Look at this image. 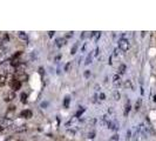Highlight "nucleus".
<instances>
[{"label":"nucleus","instance_id":"f257e3e1","mask_svg":"<svg viewBox=\"0 0 156 141\" xmlns=\"http://www.w3.org/2000/svg\"><path fill=\"white\" fill-rule=\"evenodd\" d=\"M119 47H120L123 52L128 51V49H129V41L127 39H121L119 41Z\"/></svg>","mask_w":156,"mask_h":141},{"label":"nucleus","instance_id":"f03ea898","mask_svg":"<svg viewBox=\"0 0 156 141\" xmlns=\"http://www.w3.org/2000/svg\"><path fill=\"white\" fill-rule=\"evenodd\" d=\"M9 85H11V88L13 89V92H16V91H19V89H20V87H21V82H19L18 80L14 79Z\"/></svg>","mask_w":156,"mask_h":141},{"label":"nucleus","instance_id":"7ed1b4c3","mask_svg":"<svg viewBox=\"0 0 156 141\" xmlns=\"http://www.w3.org/2000/svg\"><path fill=\"white\" fill-rule=\"evenodd\" d=\"M16 99V92H13V91H11V92H8L6 95H5V101L6 102H9L12 101V100H14Z\"/></svg>","mask_w":156,"mask_h":141},{"label":"nucleus","instance_id":"20e7f679","mask_svg":"<svg viewBox=\"0 0 156 141\" xmlns=\"http://www.w3.org/2000/svg\"><path fill=\"white\" fill-rule=\"evenodd\" d=\"M20 118H25V119H30L32 118V112L30 110H25L20 113Z\"/></svg>","mask_w":156,"mask_h":141},{"label":"nucleus","instance_id":"39448f33","mask_svg":"<svg viewBox=\"0 0 156 141\" xmlns=\"http://www.w3.org/2000/svg\"><path fill=\"white\" fill-rule=\"evenodd\" d=\"M107 126H108V128L109 129H113V131H115V129H117L119 128V125H117V122L116 121H108L107 122Z\"/></svg>","mask_w":156,"mask_h":141},{"label":"nucleus","instance_id":"423d86ee","mask_svg":"<svg viewBox=\"0 0 156 141\" xmlns=\"http://www.w3.org/2000/svg\"><path fill=\"white\" fill-rule=\"evenodd\" d=\"M113 84H114V86H120V84H121V78H120L119 74H115V75L113 77Z\"/></svg>","mask_w":156,"mask_h":141},{"label":"nucleus","instance_id":"0eeeda50","mask_svg":"<svg viewBox=\"0 0 156 141\" xmlns=\"http://www.w3.org/2000/svg\"><path fill=\"white\" fill-rule=\"evenodd\" d=\"M19 38L25 41V42H27L28 41V37H27V34L26 33H23V32H19Z\"/></svg>","mask_w":156,"mask_h":141},{"label":"nucleus","instance_id":"6e6552de","mask_svg":"<svg viewBox=\"0 0 156 141\" xmlns=\"http://www.w3.org/2000/svg\"><path fill=\"white\" fill-rule=\"evenodd\" d=\"M126 68H127V67H126V65H123V63H122V65H120V66H119V75H120V74H125Z\"/></svg>","mask_w":156,"mask_h":141},{"label":"nucleus","instance_id":"1a4fd4ad","mask_svg":"<svg viewBox=\"0 0 156 141\" xmlns=\"http://www.w3.org/2000/svg\"><path fill=\"white\" fill-rule=\"evenodd\" d=\"M130 110H132V106H130V102L128 101L125 106V115H127V114L130 112Z\"/></svg>","mask_w":156,"mask_h":141},{"label":"nucleus","instance_id":"9d476101","mask_svg":"<svg viewBox=\"0 0 156 141\" xmlns=\"http://www.w3.org/2000/svg\"><path fill=\"white\" fill-rule=\"evenodd\" d=\"M123 86H125L126 88L132 89V88H133V84H132V81H130V80H126L125 84H123Z\"/></svg>","mask_w":156,"mask_h":141},{"label":"nucleus","instance_id":"9b49d317","mask_svg":"<svg viewBox=\"0 0 156 141\" xmlns=\"http://www.w3.org/2000/svg\"><path fill=\"white\" fill-rule=\"evenodd\" d=\"M69 101H70V98L69 96H66L65 98V101H63V107L65 108H68L69 107Z\"/></svg>","mask_w":156,"mask_h":141},{"label":"nucleus","instance_id":"f8f14e48","mask_svg":"<svg viewBox=\"0 0 156 141\" xmlns=\"http://www.w3.org/2000/svg\"><path fill=\"white\" fill-rule=\"evenodd\" d=\"M92 58H93V54H92V53H90V54L87 55L86 61H85V65H89V63H92Z\"/></svg>","mask_w":156,"mask_h":141},{"label":"nucleus","instance_id":"ddd939ff","mask_svg":"<svg viewBox=\"0 0 156 141\" xmlns=\"http://www.w3.org/2000/svg\"><path fill=\"white\" fill-rule=\"evenodd\" d=\"M26 129H27V126H19V128H16V132H18V133H19V132H23V131H26Z\"/></svg>","mask_w":156,"mask_h":141},{"label":"nucleus","instance_id":"4468645a","mask_svg":"<svg viewBox=\"0 0 156 141\" xmlns=\"http://www.w3.org/2000/svg\"><path fill=\"white\" fill-rule=\"evenodd\" d=\"M76 49H78V44H74L73 47L70 48V53H72V54H75V53H76Z\"/></svg>","mask_w":156,"mask_h":141},{"label":"nucleus","instance_id":"2eb2a0df","mask_svg":"<svg viewBox=\"0 0 156 141\" xmlns=\"http://www.w3.org/2000/svg\"><path fill=\"white\" fill-rule=\"evenodd\" d=\"M5 84H6V77L0 75V86H4Z\"/></svg>","mask_w":156,"mask_h":141},{"label":"nucleus","instance_id":"dca6fc26","mask_svg":"<svg viewBox=\"0 0 156 141\" xmlns=\"http://www.w3.org/2000/svg\"><path fill=\"white\" fill-rule=\"evenodd\" d=\"M65 44H66V42H65V39H58L56 40V45H58L59 47H61L62 45H65Z\"/></svg>","mask_w":156,"mask_h":141},{"label":"nucleus","instance_id":"f3484780","mask_svg":"<svg viewBox=\"0 0 156 141\" xmlns=\"http://www.w3.org/2000/svg\"><path fill=\"white\" fill-rule=\"evenodd\" d=\"M141 99H139L137 101H136V103H135V110H139L141 108Z\"/></svg>","mask_w":156,"mask_h":141},{"label":"nucleus","instance_id":"a211bd4d","mask_svg":"<svg viewBox=\"0 0 156 141\" xmlns=\"http://www.w3.org/2000/svg\"><path fill=\"white\" fill-rule=\"evenodd\" d=\"M6 60V55H5V53H0V65L4 63Z\"/></svg>","mask_w":156,"mask_h":141},{"label":"nucleus","instance_id":"6ab92c4d","mask_svg":"<svg viewBox=\"0 0 156 141\" xmlns=\"http://www.w3.org/2000/svg\"><path fill=\"white\" fill-rule=\"evenodd\" d=\"M70 68H72V63H67L65 66V72H69Z\"/></svg>","mask_w":156,"mask_h":141},{"label":"nucleus","instance_id":"aec40b11","mask_svg":"<svg viewBox=\"0 0 156 141\" xmlns=\"http://www.w3.org/2000/svg\"><path fill=\"white\" fill-rule=\"evenodd\" d=\"M21 102H27V94L26 93H23L21 94Z\"/></svg>","mask_w":156,"mask_h":141},{"label":"nucleus","instance_id":"412c9836","mask_svg":"<svg viewBox=\"0 0 156 141\" xmlns=\"http://www.w3.org/2000/svg\"><path fill=\"white\" fill-rule=\"evenodd\" d=\"M6 141H20L18 138H16V136H8L7 139H6Z\"/></svg>","mask_w":156,"mask_h":141},{"label":"nucleus","instance_id":"4be33fe9","mask_svg":"<svg viewBox=\"0 0 156 141\" xmlns=\"http://www.w3.org/2000/svg\"><path fill=\"white\" fill-rule=\"evenodd\" d=\"M109 141H119V135H117V134H114L109 139Z\"/></svg>","mask_w":156,"mask_h":141},{"label":"nucleus","instance_id":"5701e85b","mask_svg":"<svg viewBox=\"0 0 156 141\" xmlns=\"http://www.w3.org/2000/svg\"><path fill=\"white\" fill-rule=\"evenodd\" d=\"M120 98H121V95H120V93H119V92H114V99H115V100H120Z\"/></svg>","mask_w":156,"mask_h":141},{"label":"nucleus","instance_id":"b1692460","mask_svg":"<svg viewBox=\"0 0 156 141\" xmlns=\"http://www.w3.org/2000/svg\"><path fill=\"white\" fill-rule=\"evenodd\" d=\"M85 110H85V108H81V110H78V113H76V118H79V117H80V115H82Z\"/></svg>","mask_w":156,"mask_h":141},{"label":"nucleus","instance_id":"393cba45","mask_svg":"<svg viewBox=\"0 0 156 141\" xmlns=\"http://www.w3.org/2000/svg\"><path fill=\"white\" fill-rule=\"evenodd\" d=\"M88 138H89V139H94V138H95V132H90V133L88 134Z\"/></svg>","mask_w":156,"mask_h":141},{"label":"nucleus","instance_id":"a878e982","mask_svg":"<svg viewBox=\"0 0 156 141\" xmlns=\"http://www.w3.org/2000/svg\"><path fill=\"white\" fill-rule=\"evenodd\" d=\"M132 138V132L130 131H127V140H129Z\"/></svg>","mask_w":156,"mask_h":141},{"label":"nucleus","instance_id":"bb28decb","mask_svg":"<svg viewBox=\"0 0 156 141\" xmlns=\"http://www.w3.org/2000/svg\"><path fill=\"white\" fill-rule=\"evenodd\" d=\"M99 98H100V100H105V99H106V95H105L103 93H100Z\"/></svg>","mask_w":156,"mask_h":141},{"label":"nucleus","instance_id":"cd10ccee","mask_svg":"<svg viewBox=\"0 0 156 141\" xmlns=\"http://www.w3.org/2000/svg\"><path fill=\"white\" fill-rule=\"evenodd\" d=\"M85 77H86V78H89V77H90V70H86V72H85Z\"/></svg>","mask_w":156,"mask_h":141},{"label":"nucleus","instance_id":"c85d7f7f","mask_svg":"<svg viewBox=\"0 0 156 141\" xmlns=\"http://www.w3.org/2000/svg\"><path fill=\"white\" fill-rule=\"evenodd\" d=\"M53 35H54V32H53V31H49V32H48V37H49V38H52Z\"/></svg>","mask_w":156,"mask_h":141},{"label":"nucleus","instance_id":"c756f323","mask_svg":"<svg viewBox=\"0 0 156 141\" xmlns=\"http://www.w3.org/2000/svg\"><path fill=\"white\" fill-rule=\"evenodd\" d=\"M94 54L95 55L99 54V47H96V48H95V53H94Z\"/></svg>","mask_w":156,"mask_h":141},{"label":"nucleus","instance_id":"7c9ffc66","mask_svg":"<svg viewBox=\"0 0 156 141\" xmlns=\"http://www.w3.org/2000/svg\"><path fill=\"white\" fill-rule=\"evenodd\" d=\"M1 41H2V39H1V34H0V45H1Z\"/></svg>","mask_w":156,"mask_h":141},{"label":"nucleus","instance_id":"2f4dec72","mask_svg":"<svg viewBox=\"0 0 156 141\" xmlns=\"http://www.w3.org/2000/svg\"><path fill=\"white\" fill-rule=\"evenodd\" d=\"M154 101L156 102V95H155V96H154Z\"/></svg>","mask_w":156,"mask_h":141}]
</instances>
